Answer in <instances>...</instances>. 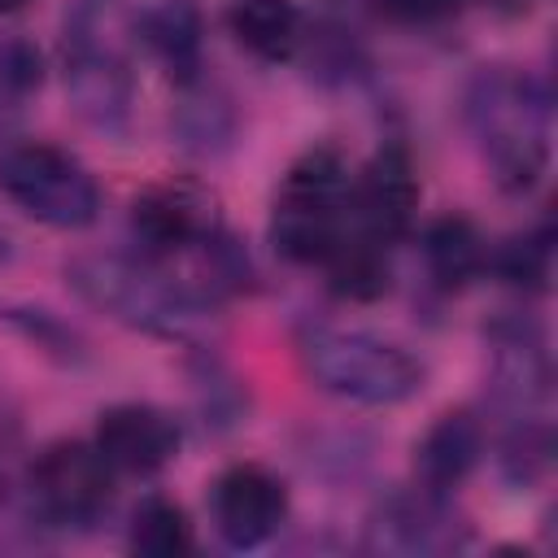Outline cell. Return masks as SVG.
I'll list each match as a JSON object with an SVG mask.
<instances>
[{
	"instance_id": "obj_17",
	"label": "cell",
	"mask_w": 558,
	"mask_h": 558,
	"mask_svg": "<svg viewBox=\"0 0 558 558\" xmlns=\"http://www.w3.org/2000/svg\"><path fill=\"white\" fill-rule=\"evenodd\" d=\"M423 257H427L432 279L445 292H458L484 270L488 244H484V235L475 231V222L466 214H445L423 231Z\"/></svg>"
},
{
	"instance_id": "obj_23",
	"label": "cell",
	"mask_w": 558,
	"mask_h": 558,
	"mask_svg": "<svg viewBox=\"0 0 558 558\" xmlns=\"http://www.w3.org/2000/svg\"><path fill=\"white\" fill-rule=\"evenodd\" d=\"M549 453H554V440H549V427L536 423V418H523L506 440H501V475L510 484H536L549 466Z\"/></svg>"
},
{
	"instance_id": "obj_20",
	"label": "cell",
	"mask_w": 558,
	"mask_h": 558,
	"mask_svg": "<svg viewBox=\"0 0 558 558\" xmlns=\"http://www.w3.org/2000/svg\"><path fill=\"white\" fill-rule=\"evenodd\" d=\"M44 87V57L26 35L0 31V126L13 122Z\"/></svg>"
},
{
	"instance_id": "obj_7",
	"label": "cell",
	"mask_w": 558,
	"mask_h": 558,
	"mask_svg": "<svg viewBox=\"0 0 558 558\" xmlns=\"http://www.w3.org/2000/svg\"><path fill=\"white\" fill-rule=\"evenodd\" d=\"M31 501L48 523H96L113 501V466L87 440H52L31 462Z\"/></svg>"
},
{
	"instance_id": "obj_8",
	"label": "cell",
	"mask_w": 558,
	"mask_h": 558,
	"mask_svg": "<svg viewBox=\"0 0 558 558\" xmlns=\"http://www.w3.org/2000/svg\"><path fill=\"white\" fill-rule=\"evenodd\" d=\"M471 541L466 519L436 488L392 493L384 497L362 532V549L371 554H449Z\"/></svg>"
},
{
	"instance_id": "obj_1",
	"label": "cell",
	"mask_w": 558,
	"mask_h": 558,
	"mask_svg": "<svg viewBox=\"0 0 558 558\" xmlns=\"http://www.w3.org/2000/svg\"><path fill=\"white\" fill-rule=\"evenodd\" d=\"M70 288L109 314L113 323L157 336V340H179V344H201L214 327V296L179 275H170L153 257H122V253H83L65 262Z\"/></svg>"
},
{
	"instance_id": "obj_2",
	"label": "cell",
	"mask_w": 558,
	"mask_h": 558,
	"mask_svg": "<svg viewBox=\"0 0 558 558\" xmlns=\"http://www.w3.org/2000/svg\"><path fill=\"white\" fill-rule=\"evenodd\" d=\"M135 39H140V13L126 0H74L65 9L61 22L65 96L74 113L105 135H122L131 126Z\"/></svg>"
},
{
	"instance_id": "obj_21",
	"label": "cell",
	"mask_w": 558,
	"mask_h": 558,
	"mask_svg": "<svg viewBox=\"0 0 558 558\" xmlns=\"http://www.w3.org/2000/svg\"><path fill=\"white\" fill-rule=\"evenodd\" d=\"M187 100L179 105V118H174V131H179V144L192 148V153H222L235 135V118L227 109V100L218 96H205L201 92V78L183 87Z\"/></svg>"
},
{
	"instance_id": "obj_4",
	"label": "cell",
	"mask_w": 558,
	"mask_h": 558,
	"mask_svg": "<svg viewBox=\"0 0 558 558\" xmlns=\"http://www.w3.org/2000/svg\"><path fill=\"white\" fill-rule=\"evenodd\" d=\"M296 353L323 392L357 405H401L423 388V362L362 327H301Z\"/></svg>"
},
{
	"instance_id": "obj_16",
	"label": "cell",
	"mask_w": 558,
	"mask_h": 558,
	"mask_svg": "<svg viewBox=\"0 0 558 558\" xmlns=\"http://www.w3.org/2000/svg\"><path fill=\"white\" fill-rule=\"evenodd\" d=\"M227 31L257 61H288L305 39V17L292 0H235L227 9Z\"/></svg>"
},
{
	"instance_id": "obj_3",
	"label": "cell",
	"mask_w": 558,
	"mask_h": 558,
	"mask_svg": "<svg viewBox=\"0 0 558 558\" xmlns=\"http://www.w3.org/2000/svg\"><path fill=\"white\" fill-rule=\"evenodd\" d=\"M466 118L471 131L484 148V161L493 179L523 196L536 187L549 144H545V118H549V96L536 78L493 65L480 70L471 92H466Z\"/></svg>"
},
{
	"instance_id": "obj_26",
	"label": "cell",
	"mask_w": 558,
	"mask_h": 558,
	"mask_svg": "<svg viewBox=\"0 0 558 558\" xmlns=\"http://www.w3.org/2000/svg\"><path fill=\"white\" fill-rule=\"evenodd\" d=\"M31 0H0V13H17V9H26Z\"/></svg>"
},
{
	"instance_id": "obj_22",
	"label": "cell",
	"mask_w": 558,
	"mask_h": 558,
	"mask_svg": "<svg viewBox=\"0 0 558 558\" xmlns=\"http://www.w3.org/2000/svg\"><path fill=\"white\" fill-rule=\"evenodd\" d=\"M549 257H554V235L549 227L541 222L536 231H523V235H510L501 240L484 266L497 270V279L514 283V288H527V292H541L549 283Z\"/></svg>"
},
{
	"instance_id": "obj_15",
	"label": "cell",
	"mask_w": 558,
	"mask_h": 558,
	"mask_svg": "<svg viewBox=\"0 0 558 558\" xmlns=\"http://www.w3.org/2000/svg\"><path fill=\"white\" fill-rule=\"evenodd\" d=\"M493 344H497V362H493L497 397L510 405L541 401L549 392V357L541 331L527 318H501L493 323Z\"/></svg>"
},
{
	"instance_id": "obj_13",
	"label": "cell",
	"mask_w": 558,
	"mask_h": 558,
	"mask_svg": "<svg viewBox=\"0 0 558 558\" xmlns=\"http://www.w3.org/2000/svg\"><path fill=\"white\" fill-rule=\"evenodd\" d=\"M480 453H484V427H480V418L471 410H449L414 445L418 484L423 488H436V493H449V488H458L480 466Z\"/></svg>"
},
{
	"instance_id": "obj_10",
	"label": "cell",
	"mask_w": 558,
	"mask_h": 558,
	"mask_svg": "<svg viewBox=\"0 0 558 558\" xmlns=\"http://www.w3.org/2000/svg\"><path fill=\"white\" fill-rule=\"evenodd\" d=\"M349 214H353V227L379 244H392L414 227L418 174H414V161L401 144H384L362 166V174L349 192Z\"/></svg>"
},
{
	"instance_id": "obj_18",
	"label": "cell",
	"mask_w": 558,
	"mask_h": 558,
	"mask_svg": "<svg viewBox=\"0 0 558 558\" xmlns=\"http://www.w3.org/2000/svg\"><path fill=\"white\" fill-rule=\"evenodd\" d=\"M327 288L344 301H379L392 283V270H388V257H384V244L371 240L366 231H349L331 253H327Z\"/></svg>"
},
{
	"instance_id": "obj_14",
	"label": "cell",
	"mask_w": 558,
	"mask_h": 558,
	"mask_svg": "<svg viewBox=\"0 0 558 558\" xmlns=\"http://www.w3.org/2000/svg\"><path fill=\"white\" fill-rule=\"evenodd\" d=\"M140 39L144 48L166 65V74L187 87L201 78V48H205V22L192 0H157L140 13Z\"/></svg>"
},
{
	"instance_id": "obj_25",
	"label": "cell",
	"mask_w": 558,
	"mask_h": 558,
	"mask_svg": "<svg viewBox=\"0 0 558 558\" xmlns=\"http://www.w3.org/2000/svg\"><path fill=\"white\" fill-rule=\"evenodd\" d=\"M9 257H13V240H9V231L0 227V266H4Z\"/></svg>"
},
{
	"instance_id": "obj_12",
	"label": "cell",
	"mask_w": 558,
	"mask_h": 558,
	"mask_svg": "<svg viewBox=\"0 0 558 558\" xmlns=\"http://www.w3.org/2000/svg\"><path fill=\"white\" fill-rule=\"evenodd\" d=\"M92 445L105 453L113 471L153 475L179 453V423L148 401H122L100 410Z\"/></svg>"
},
{
	"instance_id": "obj_24",
	"label": "cell",
	"mask_w": 558,
	"mask_h": 558,
	"mask_svg": "<svg viewBox=\"0 0 558 558\" xmlns=\"http://www.w3.org/2000/svg\"><path fill=\"white\" fill-rule=\"evenodd\" d=\"M379 13L388 22H401V26H436L445 17H453L466 0H375Z\"/></svg>"
},
{
	"instance_id": "obj_11",
	"label": "cell",
	"mask_w": 558,
	"mask_h": 558,
	"mask_svg": "<svg viewBox=\"0 0 558 558\" xmlns=\"http://www.w3.org/2000/svg\"><path fill=\"white\" fill-rule=\"evenodd\" d=\"M218 231L214 205L183 183H157L131 201V235L144 257L166 262L174 253L201 248Z\"/></svg>"
},
{
	"instance_id": "obj_6",
	"label": "cell",
	"mask_w": 558,
	"mask_h": 558,
	"mask_svg": "<svg viewBox=\"0 0 558 558\" xmlns=\"http://www.w3.org/2000/svg\"><path fill=\"white\" fill-rule=\"evenodd\" d=\"M0 192L35 222L57 231H78L100 218V187L92 170L44 140L9 144L0 153Z\"/></svg>"
},
{
	"instance_id": "obj_19",
	"label": "cell",
	"mask_w": 558,
	"mask_h": 558,
	"mask_svg": "<svg viewBox=\"0 0 558 558\" xmlns=\"http://www.w3.org/2000/svg\"><path fill=\"white\" fill-rule=\"evenodd\" d=\"M131 549L140 558H183L192 554V523L179 501L144 497L131 514Z\"/></svg>"
},
{
	"instance_id": "obj_9",
	"label": "cell",
	"mask_w": 558,
	"mask_h": 558,
	"mask_svg": "<svg viewBox=\"0 0 558 558\" xmlns=\"http://www.w3.org/2000/svg\"><path fill=\"white\" fill-rule=\"evenodd\" d=\"M209 519L231 549H257L283 527L288 488L262 462H231L209 488Z\"/></svg>"
},
{
	"instance_id": "obj_5",
	"label": "cell",
	"mask_w": 558,
	"mask_h": 558,
	"mask_svg": "<svg viewBox=\"0 0 558 558\" xmlns=\"http://www.w3.org/2000/svg\"><path fill=\"white\" fill-rule=\"evenodd\" d=\"M349 192H353L349 166L331 144L301 153L275 192V214H270L275 253L296 266H323L327 253L353 231Z\"/></svg>"
}]
</instances>
